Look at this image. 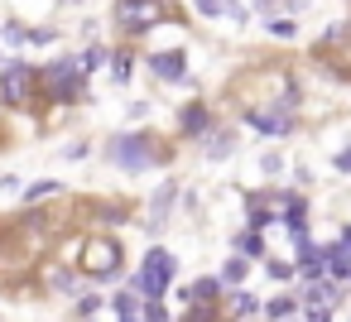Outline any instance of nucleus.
Returning a JSON list of instances; mask_svg holds the SVG:
<instances>
[{
	"label": "nucleus",
	"instance_id": "f257e3e1",
	"mask_svg": "<svg viewBox=\"0 0 351 322\" xmlns=\"http://www.w3.org/2000/svg\"><path fill=\"white\" fill-rule=\"evenodd\" d=\"M82 87H87V68H82V58H58V63H49V68L39 73V92H44L49 101H58V106L77 101Z\"/></svg>",
	"mask_w": 351,
	"mask_h": 322
},
{
	"label": "nucleus",
	"instance_id": "f03ea898",
	"mask_svg": "<svg viewBox=\"0 0 351 322\" xmlns=\"http://www.w3.org/2000/svg\"><path fill=\"white\" fill-rule=\"evenodd\" d=\"M111 159L125 169V173H145L149 164H164V149H159V140L154 135H116L111 140Z\"/></svg>",
	"mask_w": 351,
	"mask_h": 322
},
{
	"label": "nucleus",
	"instance_id": "7ed1b4c3",
	"mask_svg": "<svg viewBox=\"0 0 351 322\" xmlns=\"http://www.w3.org/2000/svg\"><path fill=\"white\" fill-rule=\"evenodd\" d=\"M82 274L87 279H97V284H106V279H116L121 274V245L111 240V236H92L87 245H82Z\"/></svg>",
	"mask_w": 351,
	"mask_h": 322
},
{
	"label": "nucleus",
	"instance_id": "20e7f679",
	"mask_svg": "<svg viewBox=\"0 0 351 322\" xmlns=\"http://www.w3.org/2000/svg\"><path fill=\"white\" fill-rule=\"evenodd\" d=\"M39 92V73L25 68V63H10V68H0V106H15L25 111Z\"/></svg>",
	"mask_w": 351,
	"mask_h": 322
},
{
	"label": "nucleus",
	"instance_id": "39448f33",
	"mask_svg": "<svg viewBox=\"0 0 351 322\" xmlns=\"http://www.w3.org/2000/svg\"><path fill=\"white\" fill-rule=\"evenodd\" d=\"M169 279H173V255H169V250H149L145 264H140V274H135V293H145V298H164Z\"/></svg>",
	"mask_w": 351,
	"mask_h": 322
},
{
	"label": "nucleus",
	"instance_id": "423d86ee",
	"mask_svg": "<svg viewBox=\"0 0 351 322\" xmlns=\"http://www.w3.org/2000/svg\"><path fill=\"white\" fill-rule=\"evenodd\" d=\"M164 20V0H116V25L125 34H145Z\"/></svg>",
	"mask_w": 351,
	"mask_h": 322
},
{
	"label": "nucleus",
	"instance_id": "0eeeda50",
	"mask_svg": "<svg viewBox=\"0 0 351 322\" xmlns=\"http://www.w3.org/2000/svg\"><path fill=\"white\" fill-rule=\"evenodd\" d=\"M145 63H149V73H154L159 82H169V87L188 82V53H183V49H169V53H149Z\"/></svg>",
	"mask_w": 351,
	"mask_h": 322
},
{
	"label": "nucleus",
	"instance_id": "6e6552de",
	"mask_svg": "<svg viewBox=\"0 0 351 322\" xmlns=\"http://www.w3.org/2000/svg\"><path fill=\"white\" fill-rule=\"evenodd\" d=\"M178 130H183L188 140H202V135H212V116H207V106H202V101L183 106V111H178Z\"/></svg>",
	"mask_w": 351,
	"mask_h": 322
},
{
	"label": "nucleus",
	"instance_id": "1a4fd4ad",
	"mask_svg": "<svg viewBox=\"0 0 351 322\" xmlns=\"http://www.w3.org/2000/svg\"><path fill=\"white\" fill-rule=\"evenodd\" d=\"M245 121H250L260 135H289V130H293V116L279 111V106H269V111H250Z\"/></svg>",
	"mask_w": 351,
	"mask_h": 322
},
{
	"label": "nucleus",
	"instance_id": "9d476101",
	"mask_svg": "<svg viewBox=\"0 0 351 322\" xmlns=\"http://www.w3.org/2000/svg\"><path fill=\"white\" fill-rule=\"evenodd\" d=\"M217 293H221V279H197V284H188V303H217Z\"/></svg>",
	"mask_w": 351,
	"mask_h": 322
},
{
	"label": "nucleus",
	"instance_id": "9b49d317",
	"mask_svg": "<svg viewBox=\"0 0 351 322\" xmlns=\"http://www.w3.org/2000/svg\"><path fill=\"white\" fill-rule=\"evenodd\" d=\"M173 197H178V188H173V183H164V188L154 193V207H149V216H154V221H164V216H169V207H173Z\"/></svg>",
	"mask_w": 351,
	"mask_h": 322
},
{
	"label": "nucleus",
	"instance_id": "f8f14e48",
	"mask_svg": "<svg viewBox=\"0 0 351 322\" xmlns=\"http://www.w3.org/2000/svg\"><path fill=\"white\" fill-rule=\"evenodd\" d=\"M221 284L231 288V284H245V255H231L226 264H221Z\"/></svg>",
	"mask_w": 351,
	"mask_h": 322
},
{
	"label": "nucleus",
	"instance_id": "ddd939ff",
	"mask_svg": "<svg viewBox=\"0 0 351 322\" xmlns=\"http://www.w3.org/2000/svg\"><path fill=\"white\" fill-rule=\"evenodd\" d=\"M236 250H241L245 260H250V255H260V250H265V240H260V231H255V226H250V231H241V236H236Z\"/></svg>",
	"mask_w": 351,
	"mask_h": 322
},
{
	"label": "nucleus",
	"instance_id": "4468645a",
	"mask_svg": "<svg viewBox=\"0 0 351 322\" xmlns=\"http://www.w3.org/2000/svg\"><path fill=\"white\" fill-rule=\"evenodd\" d=\"M116 322H140V308H135V293H116Z\"/></svg>",
	"mask_w": 351,
	"mask_h": 322
},
{
	"label": "nucleus",
	"instance_id": "2eb2a0df",
	"mask_svg": "<svg viewBox=\"0 0 351 322\" xmlns=\"http://www.w3.org/2000/svg\"><path fill=\"white\" fill-rule=\"evenodd\" d=\"M53 193H63V183H53V178H44V183H34V188L25 193V202H44V197H53Z\"/></svg>",
	"mask_w": 351,
	"mask_h": 322
},
{
	"label": "nucleus",
	"instance_id": "dca6fc26",
	"mask_svg": "<svg viewBox=\"0 0 351 322\" xmlns=\"http://www.w3.org/2000/svg\"><path fill=\"white\" fill-rule=\"evenodd\" d=\"M0 39H5L10 49H25V44H29V29H25V25H5V29H0Z\"/></svg>",
	"mask_w": 351,
	"mask_h": 322
},
{
	"label": "nucleus",
	"instance_id": "f3484780",
	"mask_svg": "<svg viewBox=\"0 0 351 322\" xmlns=\"http://www.w3.org/2000/svg\"><path fill=\"white\" fill-rule=\"evenodd\" d=\"M130 77V53H116L111 58V82H125Z\"/></svg>",
	"mask_w": 351,
	"mask_h": 322
},
{
	"label": "nucleus",
	"instance_id": "a211bd4d",
	"mask_svg": "<svg viewBox=\"0 0 351 322\" xmlns=\"http://www.w3.org/2000/svg\"><path fill=\"white\" fill-rule=\"evenodd\" d=\"M207 149H212V159H221V154L231 149V130H217V135L207 140Z\"/></svg>",
	"mask_w": 351,
	"mask_h": 322
},
{
	"label": "nucleus",
	"instance_id": "6ab92c4d",
	"mask_svg": "<svg viewBox=\"0 0 351 322\" xmlns=\"http://www.w3.org/2000/svg\"><path fill=\"white\" fill-rule=\"evenodd\" d=\"M183 322H217V308L212 303H197L193 312H183Z\"/></svg>",
	"mask_w": 351,
	"mask_h": 322
},
{
	"label": "nucleus",
	"instance_id": "aec40b11",
	"mask_svg": "<svg viewBox=\"0 0 351 322\" xmlns=\"http://www.w3.org/2000/svg\"><path fill=\"white\" fill-rule=\"evenodd\" d=\"M265 269H269V279H293V264L289 260H265Z\"/></svg>",
	"mask_w": 351,
	"mask_h": 322
},
{
	"label": "nucleus",
	"instance_id": "412c9836",
	"mask_svg": "<svg viewBox=\"0 0 351 322\" xmlns=\"http://www.w3.org/2000/svg\"><path fill=\"white\" fill-rule=\"evenodd\" d=\"M265 312H269V317H274V322H284V317H289V312H293V298H274V303H269V308H265Z\"/></svg>",
	"mask_w": 351,
	"mask_h": 322
},
{
	"label": "nucleus",
	"instance_id": "4be33fe9",
	"mask_svg": "<svg viewBox=\"0 0 351 322\" xmlns=\"http://www.w3.org/2000/svg\"><path fill=\"white\" fill-rule=\"evenodd\" d=\"M231 308H236L241 317H250V312H255V298H250V293H231Z\"/></svg>",
	"mask_w": 351,
	"mask_h": 322
},
{
	"label": "nucleus",
	"instance_id": "5701e85b",
	"mask_svg": "<svg viewBox=\"0 0 351 322\" xmlns=\"http://www.w3.org/2000/svg\"><path fill=\"white\" fill-rule=\"evenodd\" d=\"M193 5H197V15H207V20H217L226 5H221V0H193Z\"/></svg>",
	"mask_w": 351,
	"mask_h": 322
},
{
	"label": "nucleus",
	"instance_id": "b1692460",
	"mask_svg": "<svg viewBox=\"0 0 351 322\" xmlns=\"http://www.w3.org/2000/svg\"><path fill=\"white\" fill-rule=\"evenodd\" d=\"M308 322H332V303H313L308 308Z\"/></svg>",
	"mask_w": 351,
	"mask_h": 322
},
{
	"label": "nucleus",
	"instance_id": "393cba45",
	"mask_svg": "<svg viewBox=\"0 0 351 322\" xmlns=\"http://www.w3.org/2000/svg\"><path fill=\"white\" fill-rule=\"evenodd\" d=\"M332 255H341V260H351V226H346V231H341V240H337V245H332Z\"/></svg>",
	"mask_w": 351,
	"mask_h": 322
},
{
	"label": "nucleus",
	"instance_id": "a878e982",
	"mask_svg": "<svg viewBox=\"0 0 351 322\" xmlns=\"http://www.w3.org/2000/svg\"><path fill=\"white\" fill-rule=\"evenodd\" d=\"M101 58H106V53H101V49H87V53H82V68H87V73H92V68H97V63H101Z\"/></svg>",
	"mask_w": 351,
	"mask_h": 322
},
{
	"label": "nucleus",
	"instance_id": "bb28decb",
	"mask_svg": "<svg viewBox=\"0 0 351 322\" xmlns=\"http://www.w3.org/2000/svg\"><path fill=\"white\" fill-rule=\"evenodd\" d=\"M337 169H341V173H351V149H341V154H337Z\"/></svg>",
	"mask_w": 351,
	"mask_h": 322
},
{
	"label": "nucleus",
	"instance_id": "cd10ccee",
	"mask_svg": "<svg viewBox=\"0 0 351 322\" xmlns=\"http://www.w3.org/2000/svg\"><path fill=\"white\" fill-rule=\"evenodd\" d=\"M63 5H73V0H63Z\"/></svg>",
	"mask_w": 351,
	"mask_h": 322
},
{
	"label": "nucleus",
	"instance_id": "c85d7f7f",
	"mask_svg": "<svg viewBox=\"0 0 351 322\" xmlns=\"http://www.w3.org/2000/svg\"><path fill=\"white\" fill-rule=\"evenodd\" d=\"M284 322H289V317H284Z\"/></svg>",
	"mask_w": 351,
	"mask_h": 322
},
{
	"label": "nucleus",
	"instance_id": "c756f323",
	"mask_svg": "<svg viewBox=\"0 0 351 322\" xmlns=\"http://www.w3.org/2000/svg\"><path fill=\"white\" fill-rule=\"evenodd\" d=\"M87 322H92V317H87Z\"/></svg>",
	"mask_w": 351,
	"mask_h": 322
}]
</instances>
